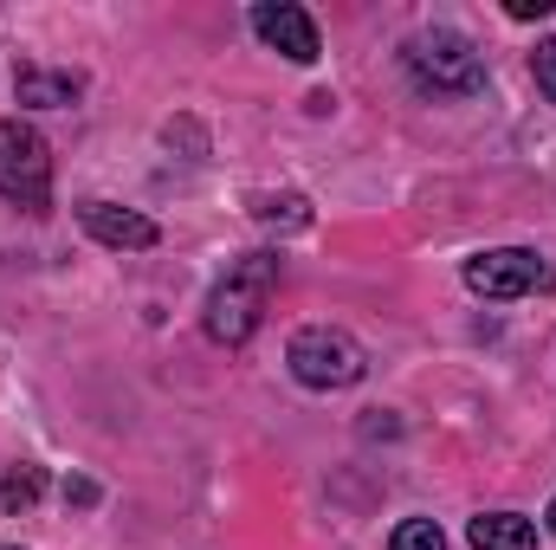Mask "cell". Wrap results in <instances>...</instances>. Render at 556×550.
<instances>
[{"mask_svg":"<svg viewBox=\"0 0 556 550\" xmlns=\"http://www.w3.org/2000/svg\"><path fill=\"white\" fill-rule=\"evenodd\" d=\"M273 285H278V260H273V253H247L233 273L207 291V317H201V324H207V337H214V343H227V350H240V343L260 330Z\"/></svg>","mask_w":556,"mask_h":550,"instance_id":"obj_1","label":"cell"},{"mask_svg":"<svg viewBox=\"0 0 556 550\" xmlns=\"http://www.w3.org/2000/svg\"><path fill=\"white\" fill-rule=\"evenodd\" d=\"M285 363H291V376H298L304 389H356V383L369 376L363 343H356L350 330H337V324H304V330L291 337Z\"/></svg>","mask_w":556,"mask_h":550,"instance_id":"obj_2","label":"cell"},{"mask_svg":"<svg viewBox=\"0 0 556 550\" xmlns=\"http://www.w3.org/2000/svg\"><path fill=\"white\" fill-rule=\"evenodd\" d=\"M408 72H415L420 91H433V98H472L485 85V59L453 26H433V33L408 39Z\"/></svg>","mask_w":556,"mask_h":550,"instance_id":"obj_3","label":"cell"},{"mask_svg":"<svg viewBox=\"0 0 556 550\" xmlns=\"http://www.w3.org/2000/svg\"><path fill=\"white\" fill-rule=\"evenodd\" d=\"M0 201H13L26 214H46V201H52V149L20 117H0Z\"/></svg>","mask_w":556,"mask_h":550,"instance_id":"obj_4","label":"cell"},{"mask_svg":"<svg viewBox=\"0 0 556 550\" xmlns=\"http://www.w3.org/2000/svg\"><path fill=\"white\" fill-rule=\"evenodd\" d=\"M466 285L479 291V298H525V291H544L551 285V266L531 253V247H498V253H479V260H466Z\"/></svg>","mask_w":556,"mask_h":550,"instance_id":"obj_5","label":"cell"},{"mask_svg":"<svg viewBox=\"0 0 556 550\" xmlns=\"http://www.w3.org/2000/svg\"><path fill=\"white\" fill-rule=\"evenodd\" d=\"M253 33H260L273 52H285L291 65H311V59H317V20H311L304 7H291V0H260V7H253Z\"/></svg>","mask_w":556,"mask_h":550,"instance_id":"obj_6","label":"cell"},{"mask_svg":"<svg viewBox=\"0 0 556 550\" xmlns=\"http://www.w3.org/2000/svg\"><path fill=\"white\" fill-rule=\"evenodd\" d=\"M78 221H85V234H91L98 247H117V253H149V247L162 240L149 214L117 208V201H85V208H78Z\"/></svg>","mask_w":556,"mask_h":550,"instance_id":"obj_7","label":"cell"},{"mask_svg":"<svg viewBox=\"0 0 556 550\" xmlns=\"http://www.w3.org/2000/svg\"><path fill=\"white\" fill-rule=\"evenodd\" d=\"M466 538H472V550H538V525L518 512H479L466 525Z\"/></svg>","mask_w":556,"mask_h":550,"instance_id":"obj_8","label":"cell"},{"mask_svg":"<svg viewBox=\"0 0 556 550\" xmlns=\"http://www.w3.org/2000/svg\"><path fill=\"white\" fill-rule=\"evenodd\" d=\"M13 91H20V104H39V111H59V104H72L85 85L72 78V72H39V65H20L13 72Z\"/></svg>","mask_w":556,"mask_h":550,"instance_id":"obj_9","label":"cell"},{"mask_svg":"<svg viewBox=\"0 0 556 550\" xmlns=\"http://www.w3.org/2000/svg\"><path fill=\"white\" fill-rule=\"evenodd\" d=\"M39 492H46V473H39V466H7V473H0V505H7V512H33Z\"/></svg>","mask_w":556,"mask_h":550,"instance_id":"obj_10","label":"cell"},{"mask_svg":"<svg viewBox=\"0 0 556 550\" xmlns=\"http://www.w3.org/2000/svg\"><path fill=\"white\" fill-rule=\"evenodd\" d=\"M266 227H311V208H304V195H260V208H253Z\"/></svg>","mask_w":556,"mask_h":550,"instance_id":"obj_11","label":"cell"},{"mask_svg":"<svg viewBox=\"0 0 556 550\" xmlns=\"http://www.w3.org/2000/svg\"><path fill=\"white\" fill-rule=\"evenodd\" d=\"M389 550H446V532H440L433 518H402L395 538H389Z\"/></svg>","mask_w":556,"mask_h":550,"instance_id":"obj_12","label":"cell"},{"mask_svg":"<svg viewBox=\"0 0 556 550\" xmlns=\"http://www.w3.org/2000/svg\"><path fill=\"white\" fill-rule=\"evenodd\" d=\"M531 72H538V91H544V98L556 104V39H544V46H538V59H531Z\"/></svg>","mask_w":556,"mask_h":550,"instance_id":"obj_13","label":"cell"},{"mask_svg":"<svg viewBox=\"0 0 556 550\" xmlns=\"http://www.w3.org/2000/svg\"><path fill=\"white\" fill-rule=\"evenodd\" d=\"M551 13V0H511V20H544Z\"/></svg>","mask_w":556,"mask_h":550,"instance_id":"obj_14","label":"cell"},{"mask_svg":"<svg viewBox=\"0 0 556 550\" xmlns=\"http://www.w3.org/2000/svg\"><path fill=\"white\" fill-rule=\"evenodd\" d=\"M544 518H551V532H556V499H551V512H544Z\"/></svg>","mask_w":556,"mask_h":550,"instance_id":"obj_15","label":"cell"},{"mask_svg":"<svg viewBox=\"0 0 556 550\" xmlns=\"http://www.w3.org/2000/svg\"><path fill=\"white\" fill-rule=\"evenodd\" d=\"M7 550H13V545H7Z\"/></svg>","mask_w":556,"mask_h":550,"instance_id":"obj_16","label":"cell"}]
</instances>
